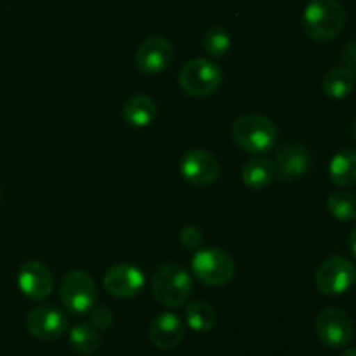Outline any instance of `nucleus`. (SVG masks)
Here are the masks:
<instances>
[{
  "label": "nucleus",
  "mask_w": 356,
  "mask_h": 356,
  "mask_svg": "<svg viewBox=\"0 0 356 356\" xmlns=\"http://www.w3.org/2000/svg\"><path fill=\"white\" fill-rule=\"evenodd\" d=\"M329 177L336 186L348 188L356 184V152L341 149L332 156L329 163Z\"/></svg>",
  "instance_id": "f3484780"
},
{
  "label": "nucleus",
  "mask_w": 356,
  "mask_h": 356,
  "mask_svg": "<svg viewBox=\"0 0 356 356\" xmlns=\"http://www.w3.org/2000/svg\"><path fill=\"white\" fill-rule=\"evenodd\" d=\"M174 47L167 38L149 37L143 42L136 52V66L141 73L156 75L172 65Z\"/></svg>",
  "instance_id": "f8f14e48"
},
{
  "label": "nucleus",
  "mask_w": 356,
  "mask_h": 356,
  "mask_svg": "<svg viewBox=\"0 0 356 356\" xmlns=\"http://www.w3.org/2000/svg\"><path fill=\"white\" fill-rule=\"evenodd\" d=\"M341 356H356V348H350V350L344 351V353Z\"/></svg>",
  "instance_id": "cd10ccee"
},
{
  "label": "nucleus",
  "mask_w": 356,
  "mask_h": 356,
  "mask_svg": "<svg viewBox=\"0 0 356 356\" xmlns=\"http://www.w3.org/2000/svg\"><path fill=\"white\" fill-rule=\"evenodd\" d=\"M346 24V10L339 0H312L302 14V30L312 40H334Z\"/></svg>",
  "instance_id": "f257e3e1"
},
{
  "label": "nucleus",
  "mask_w": 356,
  "mask_h": 356,
  "mask_svg": "<svg viewBox=\"0 0 356 356\" xmlns=\"http://www.w3.org/2000/svg\"><path fill=\"white\" fill-rule=\"evenodd\" d=\"M191 270L207 287H222L235 278L236 264L226 250L219 247H202L191 259Z\"/></svg>",
  "instance_id": "20e7f679"
},
{
  "label": "nucleus",
  "mask_w": 356,
  "mask_h": 356,
  "mask_svg": "<svg viewBox=\"0 0 356 356\" xmlns=\"http://www.w3.org/2000/svg\"><path fill=\"white\" fill-rule=\"evenodd\" d=\"M153 298L165 308H179L188 302L193 292V280L190 273L179 264H163L152 278Z\"/></svg>",
  "instance_id": "f03ea898"
},
{
  "label": "nucleus",
  "mask_w": 356,
  "mask_h": 356,
  "mask_svg": "<svg viewBox=\"0 0 356 356\" xmlns=\"http://www.w3.org/2000/svg\"><path fill=\"white\" fill-rule=\"evenodd\" d=\"M232 136L243 152L261 155L275 148L278 129L270 118L261 115H243L233 122Z\"/></svg>",
  "instance_id": "7ed1b4c3"
},
{
  "label": "nucleus",
  "mask_w": 356,
  "mask_h": 356,
  "mask_svg": "<svg viewBox=\"0 0 356 356\" xmlns=\"http://www.w3.org/2000/svg\"><path fill=\"white\" fill-rule=\"evenodd\" d=\"M145 273L138 266L129 263L113 264L104 273L103 287L117 299H132L145 289Z\"/></svg>",
  "instance_id": "9d476101"
},
{
  "label": "nucleus",
  "mask_w": 356,
  "mask_h": 356,
  "mask_svg": "<svg viewBox=\"0 0 356 356\" xmlns=\"http://www.w3.org/2000/svg\"><path fill=\"white\" fill-rule=\"evenodd\" d=\"M356 76L346 66H336L329 70L322 80V89L332 99H346L355 90Z\"/></svg>",
  "instance_id": "6ab92c4d"
},
{
  "label": "nucleus",
  "mask_w": 356,
  "mask_h": 356,
  "mask_svg": "<svg viewBox=\"0 0 356 356\" xmlns=\"http://www.w3.org/2000/svg\"><path fill=\"white\" fill-rule=\"evenodd\" d=\"M273 177L275 162L266 156H256L242 167V181L250 190H263L273 181Z\"/></svg>",
  "instance_id": "a211bd4d"
},
{
  "label": "nucleus",
  "mask_w": 356,
  "mask_h": 356,
  "mask_svg": "<svg viewBox=\"0 0 356 356\" xmlns=\"http://www.w3.org/2000/svg\"><path fill=\"white\" fill-rule=\"evenodd\" d=\"M184 332L186 329H184L183 320L170 312L156 315L148 329L152 344L156 350L162 351H170L179 346L184 339Z\"/></svg>",
  "instance_id": "2eb2a0df"
},
{
  "label": "nucleus",
  "mask_w": 356,
  "mask_h": 356,
  "mask_svg": "<svg viewBox=\"0 0 356 356\" xmlns=\"http://www.w3.org/2000/svg\"><path fill=\"white\" fill-rule=\"evenodd\" d=\"M122 117L131 127H148L156 117V103L146 94H134L122 106Z\"/></svg>",
  "instance_id": "dca6fc26"
},
{
  "label": "nucleus",
  "mask_w": 356,
  "mask_h": 356,
  "mask_svg": "<svg viewBox=\"0 0 356 356\" xmlns=\"http://www.w3.org/2000/svg\"><path fill=\"white\" fill-rule=\"evenodd\" d=\"M327 209L337 221H355L356 219V197L350 191H334L327 198Z\"/></svg>",
  "instance_id": "4be33fe9"
},
{
  "label": "nucleus",
  "mask_w": 356,
  "mask_h": 356,
  "mask_svg": "<svg viewBox=\"0 0 356 356\" xmlns=\"http://www.w3.org/2000/svg\"><path fill=\"white\" fill-rule=\"evenodd\" d=\"M89 323L96 330H108L113 325V312L106 306H92L89 312Z\"/></svg>",
  "instance_id": "b1692460"
},
{
  "label": "nucleus",
  "mask_w": 356,
  "mask_h": 356,
  "mask_svg": "<svg viewBox=\"0 0 356 356\" xmlns=\"http://www.w3.org/2000/svg\"><path fill=\"white\" fill-rule=\"evenodd\" d=\"M179 172L193 186H211L219 179L221 165L207 149H190L181 156Z\"/></svg>",
  "instance_id": "1a4fd4ad"
},
{
  "label": "nucleus",
  "mask_w": 356,
  "mask_h": 356,
  "mask_svg": "<svg viewBox=\"0 0 356 356\" xmlns=\"http://www.w3.org/2000/svg\"><path fill=\"white\" fill-rule=\"evenodd\" d=\"M179 242L184 249L197 250L204 243V235L197 226H184L179 233Z\"/></svg>",
  "instance_id": "393cba45"
},
{
  "label": "nucleus",
  "mask_w": 356,
  "mask_h": 356,
  "mask_svg": "<svg viewBox=\"0 0 356 356\" xmlns=\"http://www.w3.org/2000/svg\"><path fill=\"white\" fill-rule=\"evenodd\" d=\"M318 339L332 350L348 346L353 339V322L343 308L329 306L318 313L315 320Z\"/></svg>",
  "instance_id": "6e6552de"
},
{
  "label": "nucleus",
  "mask_w": 356,
  "mask_h": 356,
  "mask_svg": "<svg viewBox=\"0 0 356 356\" xmlns=\"http://www.w3.org/2000/svg\"><path fill=\"white\" fill-rule=\"evenodd\" d=\"M17 287L31 301H45L54 291V277L40 261H28L19 268Z\"/></svg>",
  "instance_id": "ddd939ff"
},
{
  "label": "nucleus",
  "mask_w": 356,
  "mask_h": 356,
  "mask_svg": "<svg viewBox=\"0 0 356 356\" xmlns=\"http://www.w3.org/2000/svg\"><path fill=\"white\" fill-rule=\"evenodd\" d=\"M63 306L73 315H86L96 305V282L87 271L73 270L66 273L59 287Z\"/></svg>",
  "instance_id": "423d86ee"
},
{
  "label": "nucleus",
  "mask_w": 356,
  "mask_h": 356,
  "mask_svg": "<svg viewBox=\"0 0 356 356\" xmlns=\"http://www.w3.org/2000/svg\"><path fill=\"white\" fill-rule=\"evenodd\" d=\"M28 332L42 341H56L68 329V318L65 313L52 305H42L28 312L26 320Z\"/></svg>",
  "instance_id": "9b49d317"
},
{
  "label": "nucleus",
  "mask_w": 356,
  "mask_h": 356,
  "mask_svg": "<svg viewBox=\"0 0 356 356\" xmlns=\"http://www.w3.org/2000/svg\"><path fill=\"white\" fill-rule=\"evenodd\" d=\"M186 323L195 332H211L218 323V313L207 301H191L186 306Z\"/></svg>",
  "instance_id": "aec40b11"
},
{
  "label": "nucleus",
  "mask_w": 356,
  "mask_h": 356,
  "mask_svg": "<svg viewBox=\"0 0 356 356\" xmlns=\"http://www.w3.org/2000/svg\"><path fill=\"white\" fill-rule=\"evenodd\" d=\"M343 61L344 66L348 70H351V73L356 76V38L348 42L343 49Z\"/></svg>",
  "instance_id": "a878e982"
},
{
  "label": "nucleus",
  "mask_w": 356,
  "mask_h": 356,
  "mask_svg": "<svg viewBox=\"0 0 356 356\" xmlns=\"http://www.w3.org/2000/svg\"><path fill=\"white\" fill-rule=\"evenodd\" d=\"M350 249H351V252H353V256L356 257V226L350 235Z\"/></svg>",
  "instance_id": "bb28decb"
},
{
  "label": "nucleus",
  "mask_w": 356,
  "mask_h": 356,
  "mask_svg": "<svg viewBox=\"0 0 356 356\" xmlns=\"http://www.w3.org/2000/svg\"><path fill=\"white\" fill-rule=\"evenodd\" d=\"M351 134H353V141H355V145H356V120H355L353 127H351Z\"/></svg>",
  "instance_id": "c85d7f7f"
},
{
  "label": "nucleus",
  "mask_w": 356,
  "mask_h": 356,
  "mask_svg": "<svg viewBox=\"0 0 356 356\" xmlns=\"http://www.w3.org/2000/svg\"><path fill=\"white\" fill-rule=\"evenodd\" d=\"M222 83V70L209 59H191L181 68L179 86L188 96L207 97L219 90Z\"/></svg>",
  "instance_id": "39448f33"
},
{
  "label": "nucleus",
  "mask_w": 356,
  "mask_h": 356,
  "mask_svg": "<svg viewBox=\"0 0 356 356\" xmlns=\"http://www.w3.org/2000/svg\"><path fill=\"white\" fill-rule=\"evenodd\" d=\"M70 344L79 355L89 356L96 353L101 346L99 330L94 329L90 323H76L70 330Z\"/></svg>",
  "instance_id": "412c9836"
},
{
  "label": "nucleus",
  "mask_w": 356,
  "mask_h": 356,
  "mask_svg": "<svg viewBox=\"0 0 356 356\" xmlns=\"http://www.w3.org/2000/svg\"><path fill=\"white\" fill-rule=\"evenodd\" d=\"M312 165V159L305 145L289 143L278 152L275 162V174L282 183H292L306 176Z\"/></svg>",
  "instance_id": "4468645a"
},
{
  "label": "nucleus",
  "mask_w": 356,
  "mask_h": 356,
  "mask_svg": "<svg viewBox=\"0 0 356 356\" xmlns=\"http://www.w3.org/2000/svg\"><path fill=\"white\" fill-rule=\"evenodd\" d=\"M202 45H204L209 56H212V58H222L232 49V37H229V33L225 28L214 26L205 31Z\"/></svg>",
  "instance_id": "5701e85b"
},
{
  "label": "nucleus",
  "mask_w": 356,
  "mask_h": 356,
  "mask_svg": "<svg viewBox=\"0 0 356 356\" xmlns=\"http://www.w3.org/2000/svg\"><path fill=\"white\" fill-rule=\"evenodd\" d=\"M356 268L343 256H332L323 261L315 273V285L323 296H341L353 287Z\"/></svg>",
  "instance_id": "0eeeda50"
}]
</instances>
